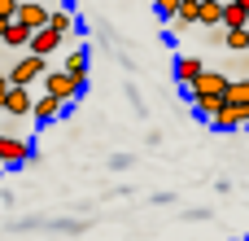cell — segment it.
I'll return each instance as SVG.
<instances>
[{"label": "cell", "instance_id": "10", "mask_svg": "<svg viewBox=\"0 0 249 241\" xmlns=\"http://www.w3.org/2000/svg\"><path fill=\"white\" fill-rule=\"evenodd\" d=\"M210 127H219V132H236V127H249V110L241 105H223L219 114H214V123Z\"/></svg>", "mask_w": 249, "mask_h": 241}, {"label": "cell", "instance_id": "8", "mask_svg": "<svg viewBox=\"0 0 249 241\" xmlns=\"http://www.w3.org/2000/svg\"><path fill=\"white\" fill-rule=\"evenodd\" d=\"M31 110H35V92H31V88H13L9 101H4V114H9V119H26Z\"/></svg>", "mask_w": 249, "mask_h": 241}, {"label": "cell", "instance_id": "1", "mask_svg": "<svg viewBox=\"0 0 249 241\" xmlns=\"http://www.w3.org/2000/svg\"><path fill=\"white\" fill-rule=\"evenodd\" d=\"M228 88H232V79H228V75L206 70V75H201V79H197V83H193L184 97L193 101V110H197L201 119H210V123H214V114L228 105Z\"/></svg>", "mask_w": 249, "mask_h": 241}, {"label": "cell", "instance_id": "12", "mask_svg": "<svg viewBox=\"0 0 249 241\" xmlns=\"http://www.w3.org/2000/svg\"><path fill=\"white\" fill-rule=\"evenodd\" d=\"M197 13H201V0H179V13H175L171 31H175V35H184V31L197 22Z\"/></svg>", "mask_w": 249, "mask_h": 241}, {"label": "cell", "instance_id": "14", "mask_svg": "<svg viewBox=\"0 0 249 241\" xmlns=\"http://www.w3.org/2000/svg\"><path fill=\"white\" fill-rule=\"evenodd\" d=\"M197 22H201V26H223V0H201Z\"/></svg>", "mask_w": 249, "mask_h": 241}, {"label": "cell", "instance_id": "15", "mask_svg": "<svg viewBox=\"0 0 249 241\" xmlns=\"http://www.w3.org/2000/svg\"><path fill=\"white\" fill-rule=\"evenodd\" d=\"M228 105L249 110V75H245V79H232V88H228Z\"/></svg>", "mask_w": 249, "mask_h": 241}, {"label": "cell", "instance_id": "2", "mask_svg": "<svg viewBox=\"0 0 249 241\" xmlns=\"http://www.w3.org/2000/svg\"><path fill=\"white\" fill-rule=\"evenodd\" d=\"M44 79H48V61H44V57H31V53H26V57H18V61L9 66V83H13V88H35V83H44Z\"/></svg>", "mask_w": 249, "mask_h": 241}, {"label": "cell", "instance_id": "18", "mask_svg": "<svg viewBox=\"0 0 249 241\" xmlns=\"http://www.w3.org/2000/svg\"><path fill=\"white\" fill-rule=\"evenodd\" d=\"M175 13H179V0H158V18H171L175 22Z\"/></svg>", "mask_w": 249, "mask_h": 241}, {"label": "cell", "instance_id": "13", "mask_svg": "<svg viewBox=\"0 0 249 241\" xmlns=\"http://www.w3.org/2000/svg\"><path fill=\"white\" fill-rule=\"evenodd\" d=\"M0 44H4V48H31V31H26L22 22H9L4 35H0Z\"/></svg>", "mask_w": 249, "mask_h": 241}, {"label": "cell", "instance_id": "3", "mask_svg": "<svg viewBox=\"0 0 249 241\" xmlns=\"http://www.w3.org/2000/svg\"><path fill=\"white\" fill-rule=\"evenodd\" d=\"M18 22L35 35V31H48V22H53V9L48 4H35V0H22L18 4Z\"/></svg>", "mask_w": 249, "mask_h": 241}, {"label": "cell", "instance_id": "19", "mask_svg": "<svg viewBox=\"0 0 249 241\" xmlns=\"http://www.w3.org/2000/svg\"><path fill=\"white\" fill-rule=\"evenodd\" d=\"M9 92H13V83H9V75H0V110H4V101H9Z\"/></svg>", "mask_w": 249, "mask_h": 241}, {"label": "cell", "instance_id": "16", "mask_svg": "<svg viewBox=\"0 0 249 241\" xmlns=\"http://www.w3.org/2000/svg\"><path fill=\"white\" fill-rule=\"evenodd\" d=\"M223 44L232 53H249V31H223Z\"/></svg>", "mask_w": 249, "mask_h": 241}, {"label": "cell", "instance_id": "5", "mask_svg": "<svg viewBox=\"0 0 249 241\" xmlns=\"http://www.w3.org/2000/svg\"><path fill=\"white\" fill-rule=\"evenodd\" d=\"M44 92H48V97H57V101H66V105L79 97V88H74V79H70L66 70H48V79H44Z\"/></svg>", "mask_w": 249, "mask_h": 241}, {"label": "cell", "instance_id": "6", "mask_svg": "<svg viewBox=\"0 0 249 241\" xmlns=\"http://www.w3.org/2000/svg\"><path fill=\"white\" fill-rule=\"evenodd\" d=\"M61 44H66V35H57L53 26H48V31H35V35H31V57H53Z\"/></svg>", "mask_w": 249, "mask_h": 241}, {"label": "cell", "instance_id": "11", "mask_svg": "<svg viewBox=\"0 0 249 241\" xmlns=\"http://www.w3.org/2000/svg\"><path fill=\"white\" fill-rule=\"evenodd\" d=\"M61 70H66V75L74 79V88H79V92L88 88V53H83V48H74V53H70V57L61 61Z\"/></svg>", "mask_w": 249, "mask_h": 241}, {"label": "cell", "instance_id": "9", "mask_svg": "<svg viewBox=\"0 0 249 241\" xmlns=\"http://www.w3.org/2000/svg\"><path fill=\"white\" fill-rule=\"evenodd\" d=\"M31 114H35V123H57V119L66 114V101H57V97L39 92V97H35V110H31Z\"/></svg>", "mask_w": 249, "mask_h": 241}, {"label": "cell", "instance_id": "7", "mask_svg": "<svg viewBox=\"0 0 249 241\" xmlns=\"http://www.w3.org/2000/svg\"><path fill=\"white\" fill-rule=\"evenodd\" d=\"M201 75H206V61H201V57H179V61H175V79H179L184 92H188Z\"/></svg>", "mask_w": 249, "mask_h": 241}, {"label": "cell", "instance_id": "4", "mask_svg": "<svg viewBox=\"0 0 249 241\" xmlns=\"http://www.w3.org/2000/svg\"><path fill=\"white\" fill-rule=\"evenodd\" d=\"M0 162H4V167H22V162H31V141L0 132Z\"/></svg>", "mask_w": 249, "mask_h": 241}, {"label": "cell", "instance_id": "17", "mask_svg": "<svg viewBox=\"0 0 249 241\" xmlns=\"http://www.w3.org/2000/svg\"><path fill=\"white\" fill-rule=\"evenodd\" d=\"M48 26H53L57 35H66V31L74 26V13H70V9H53V22H48Z\"/></svg>", "mask_w": 249, "mask_h": 241}]
</instances>
